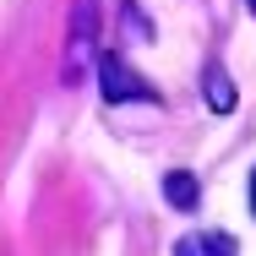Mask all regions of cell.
<instances>
[{
  "label": "cell",
  "instance_id": "52a82bcc",
  "mask_svg": "<svg viewBox=\"0 0 256 256\" xmlns=\"http://www.w3.org/2000/svg\"><path fill=\"white\" fill-rule=\"evenodd\" d=\"M251 11H256V0H251Z\"/></svg>",
  "mask_w": 256,
  "mask_h": 256
},
{
  "label": "cell",
  "instance_id": "5b68a950",
  "mask_svg": "<svg viewBox=\"0 0 256 256\" xmlns=\"http://www.w3.org/2000/svg\"><path fill=\"white\" fill-rule=\"evenodd\" d=\"M207 88H212V109H218V114H229V109H234V93H229V76H224L218 66L207 71Z\"/></svg>",
  "mask_w": 256,
  "mask_h": 256
},
{
  "label": "cell",
  "instance_id": "7a4b0ae2",
  "mask_svg": "<svg viewBox=\"0 0 256 256\" xmlns=\"http://www.w3.org/2000/svg\"><path fill=\"white\" fill-rule=\"evenodd\" d=\"M98 82H104V104H158V88L136 82V71L120 60V54H104L98 60Z\"/></svg>",
  "mask_w": 256,
  "mask_h": 256
},
{
  "label": "cell",
  "instance_id": "277c9868",
  "mask_svg": "<svg viewBox=\"0 0 256 256\" xmlns=\"http://www.w3.org/2000/svg\"><path fill=\"white\" fill-rule=\"evenodd\" d=\"M164 191H169V202L180 207V212H191V207H196V180H191V174H180V169L164 180Z\"/></svg>",
  "mask_w": 256,
  "mask_h": 256
},
{
  "label": "cell",
  "instance_id": "6da1fadb",
  "mask_svg": "<svg viewBox=\"0 0 256 256\" xmlns=\"http://www.w3.org/2000/svg\"><path fill=\"white\" fill-rule=\"evenodd\" d=\"M93 44H98V0H76L71 11V54H66V82H82L93 66Z\"/></svg>",
  "mask_w": 256,
  "mask_h": 256
},
{
  "label": "cell",
  "instance_id": "8992f818",
  "mask_svg": "<svg viewBox=\"0 0 256 256\" xmlns=\"http://www.w3.org/2000/svg\"><path fill=\"white\" fill-rule=\"evenodd\" d=\"M251 207H256V174H251Z\"/></svg>",
  "mask_w": 256,
  "mask_h": 256
},
{
  "label": "cell",
  "instance_id": "3957f363",
  "mask_svg": "<svg viewBox=\"0 0 256 256\" xmlns=\"http://www.w3.org/2000/svg\"><path fill=\"white\" fill-rule=\"evenodd\" d=\"M174 256H240V246L212 229V234H186V240L174 246Z\"/></svg>",
  "mask_w": 256,
  "mask_h": 256
}]
</instances>
